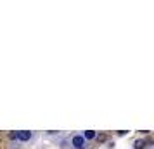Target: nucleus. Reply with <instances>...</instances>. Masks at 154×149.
<instances>
[{
	"label": "nucleus",
	"instance_id": "nucleus-2",
	"mask_svg": "<svg viewBox=\"0 0 154 149\" xmlns=\"http://www.w3.org/2000/svg\"><path fill=\"white\" fill-rule=\"evenodd\" d=\"M83 144H85V139L82 135H76V137L73 139V146H75V147H82Z\"/></svg>",
	"mask_w": 154,
	"mask_h": 149
},
{
	"label": "nucleus",
	"instance_id": "nucleus-1",
	"mask_svg": "<svg viewBox=\"0 0 154 149\" xmlns=\"http://www.w3.org/2000/svg\"><path fill=\"white\" fill-rule=\"evenodd\" d=\"M16 137H17L19 141H29V139H31V132H28V130H23V132H17V134H16Z\"/></svg>",
	"mask_w": 154,
	"mask_h": 149
},
{
	"label": "nucleus",
	"instance_id": "nucleus-3",
	"mask_svg": "<svg viewBox=\"0 0 154 149\" xmlns=\"http://www.w3.org/2000/svg\"><path fill=\"white\" fill-rule=\"evenodd\" d=\"M133 147H135V149H144V147H146V141H137Z\"/></svg>",
	"mask_w": 154,
	"mask_h": 149
},
{
	"label": "nucleus",
	"instance_id": "nucleus-4",
	"mask_svg": "<svg viewBox=\"0 0 154 149\" xmlns=\"http://www.w3.org/2000/svg\"><path fill=\"white\" fill-rule=\"evenodd\" d=\"M94 137H95V132H94V130H87L83 139H94Z\"/></svg>",
	"mask_w": 154,
	"mask_h": 149
}]
</instances>
